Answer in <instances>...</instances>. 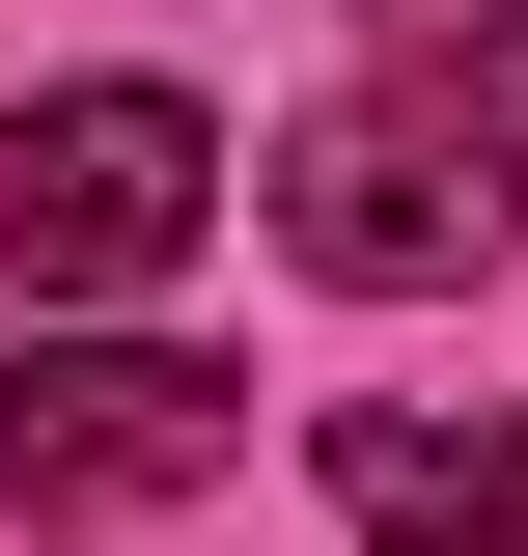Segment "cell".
Returning a JSON list of instances; mask_svg holds the SVG:
<instances>
[{"mask_svg":"<svg viewBox=\"0 0 528 556\" xmlns=\"http://www.w3.org/2000/svg\"><path fill=\"white\" fill-rule=\"evenodd\" d=\"M251 195H278V251H306V278H362V306H417V278L528 251V28H417L362 112H306V139H278Z\"/></svg>","mask_w":528,"mask_h":556,"instance_id":"cell-1","label":"cell"},{"mask_svg":"<svg viewBox=\"0 0 528 556\" xmlns=\"http://www.w3.org/2000/svg\"><path fill=\"white\" fill-rule=\"evenodd\" d=\"M362 556H528V417H334Z\"/></svg>","mask_w":528,"mask_h":556,"instance_id":"cell-4","label":"cell"},{"mask_svg":"<svg viewBox=\"0 0 528 556\" xmlns=\"http://www.w3.org/2000/svg\"><path fill=\"white\" fill-rule=\"evenodd\" d=\"M390 28H528V0H390Z\"/></svg>","mask_w":528,"mask_h":556,"instance_id":"cell-5","label":"cell"},{"mask_svg":"<svg viewBox=\"0 0 528 556\" xmlns=\"http://www.w3.org/2000/svg\"><path fill=\"white\" fill-rule=\"evenodd\" d=\"M251 473V390L196 334H28L0 362V501L28 529H139V501H223Z\"/></svg>","mask_w":528,"mask_h":556,"instance_id":"cell-3","label":"cell"},{"mask_svg":"<svg viewBox=\"0 0 528 556\" xmlns=\"http://www.w3.org/2000/svg\"><path fill=\"white\" fill-rule=\"evenodd\" d=\"M196 223H223V112L196 84H56V112H0V306H139Z\"/></svg>","mask_w":528,"mask_h":556,"instance_id":"cell-2","label":"cell"}]
</instances>
